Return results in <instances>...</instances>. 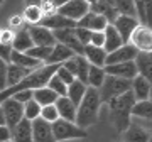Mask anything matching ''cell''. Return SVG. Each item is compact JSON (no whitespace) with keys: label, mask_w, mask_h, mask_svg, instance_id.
<instances>
[{"label":"cell","mask_w":152,"mask_h":142,"mask_svg":"<svg viewBox=\"0 0 152 142\" xmlns=\"http://www.w3.org/2000/svg\"><path fill=\"white\" fill-rule=\"evenodd\" d=\"M83 58L91 66L103 68L105 59H107V53H105L103 48H95L91 44H88V46H85V49H83Z\"/></svg>","instance_id":"obj_21"},{"label":"cell","mask_w":152,"mask_h":142,"mask_svg":"<svg viewBox=\"0 0 152 142\" xmlns=\"http://www.w3.org/2000/svg\"><path fill=\"white\" fill-rule=\"evenodd\" d=\"M105 70L103 68H98V66H91L90 64V70H88V81H86V86H91V88H100L102 83L105 80Z\"/></svg>","instance_id":"obj_31"},{"label":"cell","mask_w":152,"mask_h":142,"mask_svg":"<svg viewBox=\"0 0 152 142\" xmlns=\"http://www.w3.org/2000/svg\"><path fill=\"white\" fill-rule=\"evenodd\" d=\"M85 91H86V85H83L81 81L75 80L71 85H68L66 97H68V98H69L71 102L76 105V107H78V105H80V102H81V98L85 97Z\"/></svg>","instance_id":"obj_28"},{"label":"cell","mask_w":152,"mask_h":142,"mask_svg":"<svg viewBox=\"0 0 152 142\" xmlns=\"http://www.w3.org/2000/svg\"><path fill=\"white\" fill-rule=\"evenodd\" d=\"M76 61V71H75V80L81 81L83 85H86L88 81V70H90V63H88L83 56H75Z\"/></svg>","instance_id":"obj_32"},{"label":"cell","mask_w":152,"mask_h":142,"mask_svg":"<svg viewBox=\"0 0 152 142\" xmlns=\"http://www.w3.org/2000/svg\"><path fill=\"white\" fill-rule=\"evenodd\" d=\"M54 75H56L58 78H59V80H61L63 83H64L66 86H68V85H71V83L75 81V76L71 75L69 71H66V70H64V68H63L61 64L58 66V70H56V73H54Z\"/></svg>","instance_id":"obj_41"},{"label":"cell","mask_w":152,"mask_h":142,"mask_svg":"<svg viewBox=\"0 0 152 142\" xmlns=\"http://www.w3.org/2000/svg\"><path fill=\"white\" fill-rule=\"evenodd\" d=\"M51 49L53 48H42V46H32L29 51H26V54L34 58V59H37L39 63H44V61L49 58L51 54Z\"/></svg>","instance_id":"obj_35"},{"label":"cell","mask_w":152,"mask_h":142,"mask_svg":"<svg viewBox=\"0 0 152 142\" xmlns=\"http://www.w3.org/2000/svg\"><path fill=\"white\" fill-rule=\"evenodd\" d=\"M53 36H54L56 42H59V44H63V46H66V48H69L76 56H83V49H85V46H81L80 41L76 39L75 27L53 31Z\"/></svg>","instance_id":"obj_7"},{"label":"cell","mask_w":152,"mask_h":142,"mask_svg":"<svg viewBox=\"0 0 152 142\" xmlns=\"http://www.w3.org/2000/svg\"><path fill=\"white\" fill-rule=\"evenodd\" d=\"M130 91L134 95L135 102L140 100H151V80H145L137 75L130 81Z\"/></svg>","instance_id":"obj_14"},{"label":"cell","mask_w":152,"mask_h":142,"mask_svg":"<svg viewBox=\"0 0 152 142\" xmlns=\"http://www.w3.org/2000/svg\"><path fill=\"white\" fill-rule=\"evenodd\" d=\"M113 7L118 15H129V17H137L135 7L132 0H113Z\"/></svg>","instance_id":"obj_33"},{"label":"cell","mask_w":152,"mask_h":142,"mask_svg":"<svg viewBox=\"0 0 152 142\" xmlns=\"http://www.w3.org/2000/svg\"><path fill=\"white\" fill-rule=\"evenodd\" d=\"M22 19L27 22L29 26H39L41 20L44 19V14L39 5H26V10H24Z\"/></svg>","instance_id":"obj_30"},{"label":"cell","mask_w":152,"mask_h":142,"mask_svg":"<svg viewBox=\"0 0 152 142\" xmlns=\"http://www.w3.org/2000/svg\"><path fill=\"white\" fill-rule=\"evenodd\" d=\"M39 119H42V120L48 122V124H53V122H56L59 119V115H58V110H56L54 105H46V107H41Z\"/></svg>","instance_id":"obj_37"},{"label":"cell","mask_w":152,"mask_h":142,"mask_svg":"<svg viewBox=\"0 0 152 142\" xmlns=\"http://www.w3.org/2000/svg\"><path fill=\"white\" fill-rule=\"evenodd\" d=\"M12 100H15L17 103H20V105H26L27 102H31L32 100V90H24V91H17L14 93L10 97Z\"/></svg>","instance_id":"obj_40"},{"label":"cell","mask_w":152,"mask_h":142,"mask_svg":"<svg viewBox=\"0 0 152 142\" xmlns=\"http://www.w3.org/2000/svg\"><path fill=\"white\" fill-rule=\"evenodd\" d=\"M103 2H107V4H112V5H113V0H103Z\"/></svg>","instance_id":"obj_50"},{"label":"cell","mask_w":152,"mask_h":142,"mask_svg":"<svg viewBox=\"0 0 152 142\" xmlns=\"http://www.w3.org/2000/svg\"><path fill=\"white\" fill-rule=\"evenodd\" d=\"M139 24L140 22L137 20V17H129V15H117L115 20L112 22V26L122 37L124 44H129V39H130L132 32L135 31V27Z\"/></svg>","instance_id":"obj_9"},{"label":"cell","mask_w":152,"mask_h":142,"mask_svg":"<svg viewBox=\"0 0 152 142\" xmlns=\"http://www.w3.org/2000/svg\"><path fill=\"white\" fill-rule=\"evenodd\" d=\"M103 34H105L103 49H105V53H107V54H108V53H112V51H115V49H118L120 46L124 44L122 37L118 36V32L113 29V26H112V24H108V26H107V29L103 31Z\"/></svg>","instance_id":"obj_25"},{"label":"cell","mask_w":152,"mask_h":142,"mask_svg":"<svg viewBox=\"0 0 152 142\" xmlns=\"http://www.w3.org/2000/svg\"><path fill=\"white\" fill-rule=\"evenodd\" d=\"M12 132L7 125H0V142H10Z\"/></svg>","instance_id":"obj_46"},{"label":"cell","mask_w":152,"mask_h":142,"mask_svg":"<svg viewBox=\"0 0 152 142\" xmlns=\"http://www.w3.org/2000/svg\"><path fill=\"white\" fill-rule=\"evenodd\" d=\"M139 51L132 46V44H122L118 49L112 51L107 54V59H105V66L107 64H118V63H129V61H134Z\"/></svg>","instance_id":"obj_11"},{"label":"cell","mask_w":152,"mask_h":142,"mask_svg":"<svg viewBox=\"0 0 152 142\" xmlns=\"http://www.w3.org/2000/svg\"><path fill=\"white\" fill-rule=\"evenodd\" d=\"M39 26L49 29V31H58V29H68V27H76V22L66 19V17L59 15V14H51V15H46L41 20Z\"/></svg>","instance_id":"obj_18"},{"label":"cell","mask_w":152,"mask_h":142,"mask_svg":"<svg viewBox=\"0 0 152 142\" xmlns=\"http://www.w3.org/2000/svg\"><path fill=\"white\" fill-rule=\"evenodd\" d=\"M100 107H102V100H100L98 90L96 88H91V86H86L85 97L81 98L80 105L76 107L75 124L86 130L88 127H91L93 124H96L98 113H100Z\"/></svg>","instance_id":"obj_1"},{"label":"cell","mask_w":152,"mask_h":142,"mask_svg":"<svg viewBox=\"0 0 152 142\" xmlns=\"http://www.w3.org/2000/svg\"><path fill=\"white\" fill-rule=\"evenodd\" d=\"M105 42V34L103 32H91V37H90V44L95 46V48H103Z\"/></svg>","instance_id":"obj_43"},{"label":"cell","mask_w":152,"mask_h":142,"mask_svg":"<svg viewBox=\"0 0 152 142\" xmlns=\"http://www.w3.org/2000/svg\"><path fill=\"white\" fill-rule=\"evenodd\" d=\"M134 64L137 68V75L145 80H151L152 76V53H137Z\"/></svg>","instance_id":"obj_20"},{"label":"cell","mask_w":152,"mask_h":142,"mask_svg":"<svg viewBox=\"0 0 152 142\" xmlns=\"http://www.w3.org/2000/svg\"><path fill=\"white\" fill-rule=\"evenodd\" d=\"M66 2H69V0H41L39 7H41V10L46 17V15H51V14H56V10L61 5H64Z\"/></svg>","instance_id":"obj_34"},{"label":"cell","mask_w":152,"mask_h":142,"mask_svg":"<svg viewBox=\"0 0 152 142\" xmlns=\"http://www.w3.org/2000/svg\"><path fill=\"white\" fill-rule=\"evenodd\" d=\"M32 100L39 107H46V105H54L58 95L53 90H49L48 86H41L37 90H32Z\"/></svg>","instance_id":"obj_26"},{"label":"cell","mask_w":152,"mask_h":142,"mask_svg":"<svg viewBox=\"0 0 152 142\" xmlns=\"http://www.w3.org/2000/svg\"><path fill=\"white\" fill-rule=\"evenodd\" d=\"M124 142H151V132L139 124L130 122L124 130Z\"/></svg>","instance_id":"obj_15"},{"label":"cell","mask_w":152,"mask_h":142,"mask_svg":"<svg viewBox=\"0 0 152 142\" xmlns=\"http://www.w3.org/2000/svg\"><path fill=\"white\" fill-rule=\"evenodd\" d=\"M0 125H5V117H4V110L0 107Z\"/></svg>","instance_id":"obj_48"},{"label":"cell","mask_w":152,"mask_h":142,"mask_svg":"<svg viewBox=\"0 0 152 142\" xmlns=\"http://www.w3.org/2000/svg\"><path fill=\"white\" fill-rule=\"evenodd\" d=\"M46 86L49 88V90H53V91L58 95V97H66V91H68V86H66L64 83L61 81L59 78L56 76V75H53V76L48 80V83H46Z\"/></svg>","instance_id":"obj_36"},{"label":"cell","mask_w":152,"mask_h":142,"mask_svg":"<svg viewBox=\"0 0 152 142\" xmlns=\"http://www.w3.org/2000/svg\"><path fill=\"white\" fill-rule=\"evenodd\" d=\"M27 2V5H39L41 4V0H26Z\"/></svg>","instance_id":"obj_49"},{"label":"cell","mask_w":152,"mask_h":142,"mask_svg":"<svg viewBox=\"0 0 152 142\" xmlns=\"http://www.w3.org/2000/svg\"><path fill=\"white\" fill-rule=\"evenodd\" d=\"M73 56H76V54L69 49V48H66L63 44L56 42L54 46H53V49H51L49 58L44 61V64H63L66 59H69Z\"/></svg>","instance_id":"obj_19"},{"label":"cell","mask_w":152,"mask_h":142,"mask_svg":"<svg viewBox=\"0 0 152 142\" xmlns=\"http://www.w3.org/2000/svg\"><path fill=\"white\" fill-rule=\"evenodd\" d=\"M10 132H12L10 142H34L32 125H31V120H27V119H22Z\"/></svg>","instance_id":"obj_16"},{"label":"cell","mask_w":152,"mask_h":142,"mask_svg":"<svg viewBox=\"0 0 152 142\" xmlns=\"http://www.w3.org/2000/svg\"><path fill=\"white\" fill-rule=\"evenodd\" d=\"M135 103V98L132 91H127L124 95H120L117 98L110 100L108 102V110H110V119H112V124L113 127L117 129L118 132H124L129 124H130V110H132V105Z\"/></svg>","instance_id":"obj_2"},{"label":"cell","mask_w":152,"mask_h":142,"mask_svg":"<svg viewBox=\"0 0 152 142\" xmlns=\"http://www.w3.org/2000/svg\"><path fill=\"white\" fill-rule=\"evenodd\" d=\"M32 39L29 36L27 27H20L19 31H15V36H14V41H12V49L14 51H20V53H26L32 48Z\"/></svg>","instance_id":"obj_23"},{"label":"cell","mask_w":152,"mask_h":142,"mask_svg":"<svg viewBox=\"0 0 152 142\" xmlns=\"http://www.w3.org/2000/svg\"><path fill=\"white\" fill-rule=\"evenodd\" d=\"M0 32H2V29H0Z\"/></svg>","instance_id":"obj_52"},{"label":"cell","mask_w":152,"mask_h":142,"mask_svg":"<svg viewBox=\"0 0 152 142\" xmlns=\"http://www.w3.org/2000/svg\"><path fill=\"white\" fill-rule=\"evenodd\" d=\"M5 73H7V63L0 58V91L5 90Z\"/></svg>","instance_id":"obj_44"},{"label":"cell","mask_w":152,"mask_h":142,"mask_svg":"<svg viewBox=\"0 0 152 142\" xmlns=\"http://www.w3.org/2000/svg\"><path fill=\"white\" fill-rule=\"evenodd\" d=\"M10 64H17V66H22V68H26V70H37L44 63H39L37 59H34L31 56H27L26 53H20V51H14L12 49L10 53V61H9Z\"/></svg>","instance_id":"obj_22"},{"label":"cell","mask_w":152,"mask_h":142,"mask_svg":"<svg viewBox=\"0 0 152 142\" xmlns=\"http://www.w3.org/2000/svg\"><path fill=\"white\" fill-rule=\"evenodd\" d=\"M134 7H135L137 20L142 26H149L151 27V2L152 0H132Z\"/></svg>","instance_id":"obj_27"},{"label":"cell","mask_w":152,"mask_h":142,"mask_svg":"<svg viewBox=\"0 0 152 142\" xmlns=\"http://www.w3.org/2000/svg\"><path fill=\"white\" fill-rule=\"evenodd\" d=\"M130 115L132 117H139V119H145V120H149V119L152 117V103H151V100H140V102H135V103L132 105Z\"/></svg>","instance_id":"obj_29"},{"label":"cell","mask_w":152,"mask_h":142,"mask_svg":"<svg viewBox=\"0 0 152 142\" xmlns=\"http://www.w3.org/2000/svg\"><path fill=\"white\" fill-rule=\"evenodd\" d=\"M2 110H4V117H5V125L9 129H14V127L19 124V122L24 119V105L17 103L15 100L7 98L0 103Z\"/></svg>","instance_id":"obj_6"},{"label":"cell","mask_w":152,"mask_h":142,"mask_svg":"<svg viewBox=\"0 0 152 142\" xmlns=\"http://www.w3.org/2000/svg\"><path fill=\"white\" fill-rule=\"evenodd\" d=\"M129 44H132L139 53H151L152 51V31L149 26L139 24L135 31L132 32Z\"/></svg>","instance_id":"obj_5"},{"label":"cell","mask_w":152,"mask_h":142,"mask_svg":"<svg viewBox=\"0 0 152 142\" xmlns=\"http://www.w3.org/2000/svg\"><path fill=\"white\" fill-rule=\"evenodd\" d=\"M14 36H15V31H12V27L10 29H2V32H0V44H5V46H10L12 48Z\"/></svg>","instance_id":"obj_42"},{"label":"cell","mask_w":152,"mask_h":142,"mask_svg":"<svg viewBox=\"0 0 152 142\" xmlns=\"http://www.w3.org/2000/svg\"><path fill=\"white\" fill-rule=\"evenodd\" d=\"M10 53H12V48H10V46L0 44V58L5 61L7 64H9V61H10Z\"/></svg>","instance_id":"obj_45"},{"label":"cell","mask_w":152,"mask_h":142,"mask_svg":"<svg viewBox=\"0 0 152 142\" xmlns=\"http://www.w3.org/2000/svg\"><path fill=\"white\" fill-rule=\"evenodd\" d=\"M2 4H4V0H0V5H2Z\"/></svg>","instance_id":"obj_51"},{"label":"cell","mask_w":152,"mask_h":142,"mask_svg":"<svg viewBox=\"0 0 152 142\" xmlns=\"http://www.w3.org/2000/svg\"><path fill=\"white\" fill-rule=\"evenodd\" d=\"M51 129H53V135H54L56 142L85 139L88 135V132L81 127H78L75 122H68V120H63V119H58L56 122H53Z\"/></svg>","instance_id":"obj_4"},{"label":"cell","mask_w":152,"mask_h":142,"mask_svg":"<svg viewBox=\"0 0 152 142\" xmlns=\"http://www.w3.org/2000/svg\"><path fill=\"white\" fill-rule=\"evenodd\" d=\"M32 125V141L34 142H56L54 135H53V129L51 124L44 122L42 119H36L31 122Z\"/></svg>","instance_id":"obj_13"},{"label":"cell","mask_w":152,"mask_h":142,"mask_svg":"<svg viewBox=\"0 0 152 142\" xmlns=\"http://www.w3.org/2000/svg\"><path fill=\"white\" fill-rule=\"evenodd\" d=\"M130 91V81L129 80H122V78H115V76H105L102 86L98 88V95L102 103H108L110 100L117 98L124 93Z\"/></svg>","instance_id":"obj_3"},{"label":"cell","mask_w":152,"mask_h":142,"mask_svg":"<svg viewBox=\"0 0 152 142\" xmlns=\"http://www.w3.org/2000/svg\"><path fill=\"white\" fill-rule=\"evenodd\" d=\"M29 36L32 39L34 46H42V48H53L56 44V39L53 36V31L42 27V26H29Z\"/></svg>","instance_id":"obj_12"},{"label":"cell","mask_w":152,"mask_h":142,"mask_svg":"<svg viewBox=\"0 0 152 142\" xmlns=\"http://www.w3.org/2000/svg\"><path fill=\"white\" fill-rule=\"evenodd\" d=\"M75 34H76V39L80 41V44H81V46H88V44H90L91 31L83 29V27H75Z\"/></svg>","instance_id":"obj_39"},{"label":"cell","mask_w":152,"mask_h":142,"mask_svg":"<svg viewBox=\"0 0 152 142\" xmlns=\"http://www.w3.org/2000/svg\"><path fill=\"white\" fill-rule=\"evenodd\" d=\"M31 73V70H26L22 66H17V64H7V73H5V88L9 86H14L17 83L20 81L22 78H26Z\"/></svg>","instance_id":"obj_24"},{"label":"cell","mask_w":152,"mask_h":142,"mask_svg":"<svg viewBox=\"0 0 152 142\" xmlns=\"http://www.w3.org/2000/svg\"><path fill=\"white\" fill-rule=\"evenodd\" d=\"M54 107L58 110L59 119L68 122H75L76 119V105L71 102L68 97H58V100L54 102Z\"/></svg>","instance_id":"obj_17"},{"label":"cell","mask_w":152,"mask_h":142,"mask_svg":"<svg viewBox=\"0 0 152 142\" xmlns=\"http://www.w3.org/2000/svg\"><path fill=\"white\" fill-rule=\"evenodd\" d=\"M39 113H41V107L34 100H31V102H27V103L24 105V119L32 122L36 119H39Z\"/></svg>","instance_id":"obj_38"},{"label":"cell","mask_w":152,"mask_h":142,"mask_svg":"<svg viewBox=\"0 0 152 142\" xmlns=\"http://www.w3.org/2000/svg\"><path fill=\"white\" fill-rule=\"evenodd\" d=\"M10 26H22V17H12L10 19Z\"/></svg>","instance_id":"obj_47"},{"label":"cell","mask_w":152,"mask_h":142,"mask_svg":"<svg viewBox=\"0 0 152 142\" xmlns=\"http://www.w3.org/2000/svg\"><path fill=\"white\" fill-rule=\"evenodd\" d=\"M88 10H90V5L85 0H69L64 5H61L56 10V14H59V15L66 17V19H69L73 22H78Z\"/></svg>","instance_id":"obj_8"},{"label":"cell","mask_w":152,"mask_h":142,"mask_svg":"<svg viewBox=\"0 0 152 142\" xmlns=\"http://www.w3.org/2000/svg\"><path fill=\"white\" fill-rule=\"evenodd\" d=\"M103 70H105V75H108V76L122 78V80H129V81H132L137 76V68L134 64V61L118 63V64H107L103 66Z\"/></svg>","instance_id":"obj_10"}]
</instances>
